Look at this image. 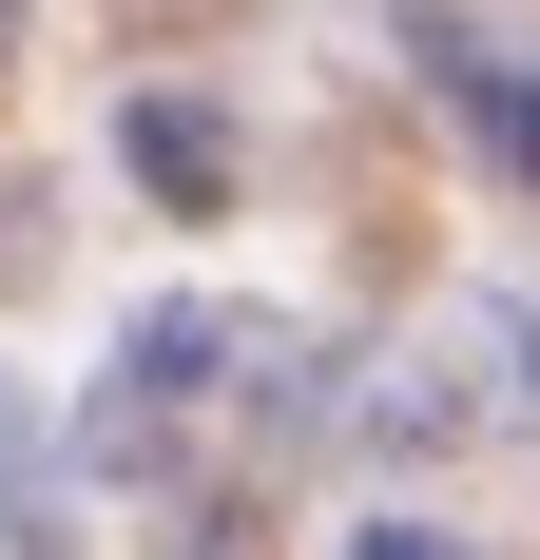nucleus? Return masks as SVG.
<instances>
[{
    "mask_svg": "<svg viewBox=\"0 0 540 560\" xmlns=\"http://www.w3.org/2000/svg\"><path fill=\"white\" fill-rule=\"evenodd\" d=\"M406 39H425V78H444V97L483 116V155H521V174H540V78H502V58L463 39V20H406Z\"/></svg>",
    "mask_w": 540,
    "mask_h": 560,
    "instance_id": "1",
    "label": "nucleus"
},
{
    "mask_svg": "<svg viewBox=\"0 0 540 560\" xmlns=\"http://www.w3.org/2000/svg\"><path fill=\"white\" fill-rule=\"evenodd\" d=\"M136 174H155L174 213H232V136H213L193 97H136Z\"/></svg>",
    "mask_w": 540,
    "mask_h": 560,
    "instance_id": "2",
    "label": "nucleus"
},
{
    "mask_svg": "<svg viewBox=\"0 0 540 560\" xmlns=\"http://www.w3.org/2000/svg\"><path fill=\"white\" fill-rule=\"evenodd\" d=\"M174 560H270V541H251V503H193V522H174Z\"/></svg>",
    "mask_w": 540,
    "mask_h": 560,
    "instance_id": "3",
    "label": "nucleus"
},
{
    "mask_svg": "<svg viewBox=\"0 0 540 560\" xmlns=\"http://www.w3.org/2000/svg\"><path fill=\"white\" fill-rule=\"evenodd\" d=\"M348 560H444V541H425V522H367V541H348Z\"/></svg>",
    "mask_w": 540,
    "mask_h": 560,
    "instance_id": "4",
    "label": "nucleus"
}]
</instances>
